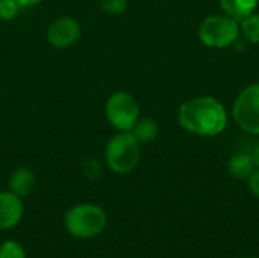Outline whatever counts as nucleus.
<instances>
[{
    "instance_id": "obj_1",
    "label": "nucleus",
    "mask_w": 259,
    "mask_h": 258,
    "mask_svg": "<svg viewBox=\"0 0 259 258\" xmlns=\"http://www.w3.org/2000/svg\"><path fill=\"white\" fill-rule=\"evenodd\" d=\"M179 122L188 132L197 135H217L226 126V111L217 99L202 96L191 99L181 106Z\"/></svg>"
},
{
    "instance_id": "obj_2",
    "label": "nucleus",
    "mask_w": 259,
    "mask_h": 258,
    "mask_svg": "<svg viewBox=\"0 0 259 258\" xmlns=\"http://www.w3.org/2000/svg\"><path fill=\"white\" fill-rule=\"evenodd\" d=\"M105 158L111 170L115 173H129L140 161V141L131 131H123L109 140Z\"/></svg>"
},
{
    "instance_id": "obj_3",
    "label": "nucleus",
    "mask_w": 259,
    "mask_h": 258,
    "mask_svg": "<svg viewBox=\"0 0 259 258\" xmlns=\"http://www.w3.org/2000/svg\"><path fill=\"white\" fill-rule=\"evenodd\" d=\"M106 227L105 211L91 204L73 207L65 214L67 231L77 239H90L100 234Z\"/></svg>"
},
{
    "instance_id": "obj_4",
    "label": "nucleus",
    "mask_w": 259,
    "mask_h": 258,
    "mask_svg": "<svg viewBox=\"0 0 259 258\" xmlns=\"http://www.w3.org/2000/svg\"><path fill=\"white\" fill-rule=\"evenodd\" d=\"M200 40L209 47H228L238 38V24L232 17H208L199 29Z\"/></svg>"
},
{
    "instance_id": "obj_5",
    "label": "nucleus",
    "mask_w": 259,
    "mask_h": 258,
    "mask_svg": "<svg viewBox=\"0 0 259 258\" xmlns=\"http://www.w3.org/2000/svg\"><path fill=\"white\" fill-rule=\"evenodd\" d=\"M105 111L109 123L114 128L120 129L121 132L131 131L140 116V108L137 100L127 93L112 94L106 102Z\"/></svg>"
},
{
    "instance_id": "obj_6",
    "label": "nucleus",
    "mask_w": 259,
    "mask_h": 258,
    "mask_svg": "<svg viewBox=\"0 0 259 258\" xmlns=\"http://www.w3.org/2000/svg\"><path fill=\"white\" fill-rule=\"evenodd\" d=\"M237 123L247 132L259 134V85L246 88L234 105Z\"/></svg>"
},
{
    "instance_id": "obj_7",
    "label": "nucleus",
    "mask_w": 259,
    "mask_h": 258,
    "mask_svg": "<svg viewBox=\"0 0 259 258\" xmlns=\"http://www.w3.org/2000/svg\"><path fill=\"white\" fill-rule=\"evenodd\" d=\"M80 36V26L74 18L61 17L52 23L47 30V40L52 46L64 49L74 44Z\"/></svg>"
},
{
    "instance_id": "obj_8",
    "label": "nucleus",
    "mask_w": 259,
    "mask_h": 258,
    "mask_svg": "<svg viewBox=\"0 0 259 258\" xmlns=\"http://www.w3.org/2000/svg\"><path fill=\"white\" fill-rule=\"evenodd\" d=\"M23 202L12 192L0 193V230L14 228L23 217Z\"/></svg>"
},
{
    "instance_id": "obj_9",
    "label": "nucleus",
    "mask_w": 259,
    "mask_h": 258,
    "mask_svg": "<svg viewBox=\"0 0 259 258\" xmlns=\"http://www.w3.org/2000/svg\"><path fill=\"white\" fill-rule=\"evenodd\" d=\"M35 187V175L26 169V167H20L17 169L11 178H9V189L14 195L17 196H27Z\"/></svg>"
},
{
    "instance_id": "obj_10",
    "label": "nucleus",
    "mask_w": 259,
    "mask_h": 258,
    "mask_svg": "<svg viewBox=\"0 0 259 258\" xmlns=\"http://www.w3.org/2000/svg\"><path fill=\"white\" fill-rule=\"evenodd\" d=\"M220 5L229 17L235 20H244L253 14L258 0H220Z\"/></svg>"
},
{
    "instance_id": "obj_11",
    "label": "nucleus",
    "mask_w": 259,
    "mask_h": 258,
    "mask_svg": "<svg viewBox=\"0 0 259 258\" xmlns=\"http://www.w3.org/2000/svg\"><path fill=\"white\" fill-rule=\"evenodd\" d=\"M253 160L250 155L237 154L229 160V173L237 179H246L253 173Z\"/></svg>"
},
{
    "instance_id": "obj_12",
    "label": "nucleus",
    "mask_w": 259,
    "mask_h": 258,
    "mask_svg": "<svg viewBox=\"0 0 259 258\" xmlns=\"http://www.w3.org/2000/svg\"><path fill=\"white\" fill-rule=\"evenodd\" d=\"M158 123L153 119H141L137 120V123L134 125V128L131 129L132 135L138 140V141H152L158 137Z\"/></svg>"
},
{
    "instance_id": "obj_13",
    "label": "nucleus",
    "mask_w": 259,
    "mask_h": 258,
    "mask_svg": "<svg viewBox=\"0 0 259 258\" xmlns=\"http://www.w3.org/2000/svg\"><path fill=\"white\" fill-rule=\"evenodd\" d=\"M244 36L252 41V43H259V15L258 14H250L243 20L241 24Z\"/></svg>"
},
{
    "instance_id": "obj_14",
    "label": "nucleus",
    "mask_w": 259,
    "mask_h": 258,
    "mask_svg": "<svg viewBox=\"0 0 259 258\" xmlns=\"http://www.w3.org/2000/svg\"><path fill=\"white\" fill-rule=\"evenodd\" d=\"M0 258H26V254L20 243L5 242L0 246Z\"/></svg>"
},
{
    "instance_id": "obj_15",
    "label": "nucleus",
    "mask_w": 259,
    "mask_h": 258,
    "mask_svg": "<svg viewBox=\"0 0 259 258\" xmlns=\"http://www.w3.org/2000/svg\"><path fill=\"white\" fill-rule=\"evenodd\" d=\"M99 2L102 9L112 15L123 14L127 8V0H99Z\"/></svg>"
},
{
    "instance_id": "obj_16",
    "label": "nucleus",
    "mask_w": 259,
    "mask_h": 258,
    "mask_svg": "<svg viewBox=\"0 0 259 258\" xmlns=\"http://www.w3.org/2000/svg\"><path fill=\"white\" fill-rule=\"evenodd\" d=\"M20 9L17 0H0V18L2 20H12Z\"/></svg>"
},
{
    "instance_id": "obj_17",
    "label": "nucleus",
    "mask_w": 259,
    "mask_h": 258,
    "mask_svg": "<svg viewBox=\"0 0 259 258\" xmlns=\"http://www.w3.org/2000/svg\"><path fill=\"white\" fill-rule=\"evenodd\" d=\"M249 178H250L249 179V187H250L252 193L256 198H259V172H253Z\"/></svg>"
},
{
    "instance_id": "obj_18",
    "label": "nucleus",
    "mask_w": 259,
    "mask_h": 258,
    "mask_svg": "<svg viewBox=\"0 0 259 258\" xmlns=\"http://www.w3.org/2000/svg\"><path fill=\"white\" fill-rule=\"evenodd\" d=\"M17 2H18L20 8H32V6L38 5L41 0H17Z\"/></svg>"
},
{
    "instance_id": "obj_19",
    "label": "nucleus",
    "mask_w": 259,
    "mask_h": 258,
    "mask_svg": "<svg viewBox=\"0 0 259 258\" xmlns=\"http://www.w3.org/2000/svg\"><path fill=\"white\" fill-rule=\"evenodd\" d=\"M252 160H253V163L256 164L259 167V144H256V148L253 149V155H252Z\"/></svg>"
}]
</instances>
